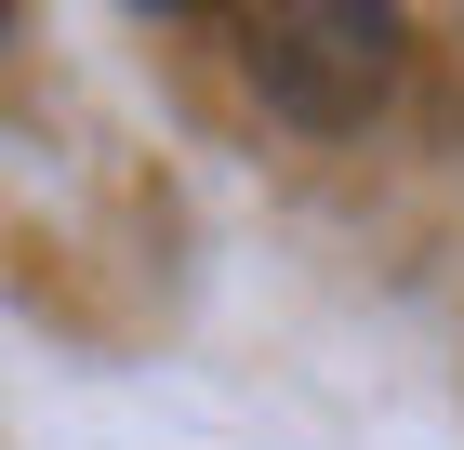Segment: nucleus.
<instances>
[{"label": "nucleus", "instance_id": "obj_2", "mask_svg": "<svg viewBox=\"0 0 464 450\" xmlns=\"http://www.w3.org/2000/svg\"><path fill=\"white\" fill-rule=\"evenodd\" d=\"M0 40H14V14H0Z\"/></svg>", "mask_w": 464, "mask_h": 450}, {"label": "nucleus", "instance_id": "obj_1", "mask_svg": "<svg viewBox=\"0 0 464 450\" xmlns=\"http://www.w3.org/2000/svg\"><path fill=\"white\" fill-rule=\"evenodd\" d=\"M239 80L292 133H358L398 93V14H372V0H279V14L239 27Z\"/></svg>", "mask_w": 464, "mask_h": 450}]
</instances>
